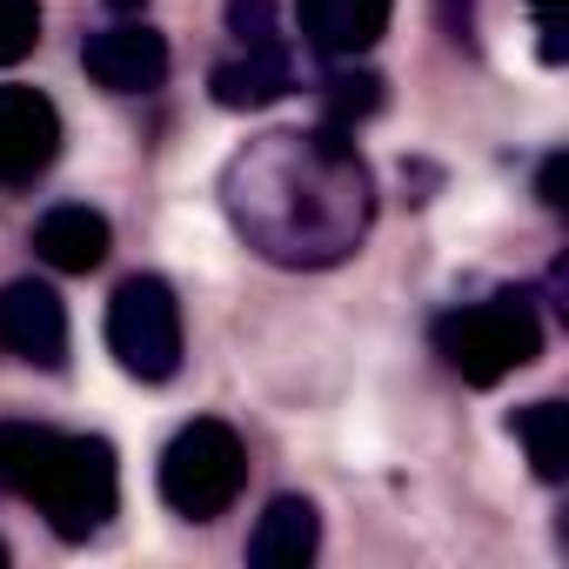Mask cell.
<instances>
[{
  "label": "cell",
  "mask_w": 569,
  "mask_h": 569,
  "mask_svg": "<svg viewBox=\"0 0 569 569\" xmlns=\"http://www.w3.org/2000/svg\"><path fill=\"white\" fill-rule=\"evenodd\" d=\"M228 221L289 268L342 261L369 221V174L336 134H268L221 174Z\"/></svg>",
  "instance_id": "obj_1"
},
{
  "label": "cell",
  "mask_w": 569,
  "mask_h": 569,
  "mask_svg": "<svg viewBox=\"0 0 569 569\" xmlns=\"http://www.w3.org/2000/svg\"><path fill=\"white\" fill-rule=\"evenodd\" d=\"M0 489L41 502L54 536L88 542L121 502V469L101 436H61L48 422H0Z\"/></svg>",
  "instance_id": "obj_2"
},
{
  "label": "cell",
  "mask_w": 569,
  "mask_h": 569,
  "mask_svg": "<svg viewBox=\"0 0 569 569\" xmlns=\"http://www.w3.org/2000/svg\"><path fill=\"white\" fill-rule=\"evenodd\" d=\"M436 356L462 382L489 389V382H502V376H516V369H529L542 356V322H536V309L522 296H496V302H476V309H449L436 322Z\"/></svg>",
  "instance_id": "obj_3"
},
{
  "label": "cell",
  "mask_w": 569,
  "mask_h": 569,
  "mask_svg": "<svg viewBox=\"0 0 569 569\" xmlns=\"http://www.w3.org/2000/svg\"><path fill=\"white\" fill-rule=\"evenodd\" d=\"M248 482V456H241V436L214 416L174 429V442L161 449V502L188 522H208L221 516Z\"/></svg>",
  "instance_id": "obj_4"
},
{
  "label": "cell",
  "mask_w": 569,
  "mask_h": 569,
  "mask_svg": "<svg viewBox=\"0 0 569 569\" xmlns=\"http://www.w3.org/2000/svg\"><path fill=\"white\" fill-rule=\"evenodd\" d=\"M108 349L128 376L168 382L181 369V309L161 274H128L108 302Z\"/></svg>",
  "instance_id": "obj_5"
},
{
  "label": "cell",
  "mask_w": 569,
  "mask_h": 569,
  "mask_svg": "<svg viewBox=\"0 0 569 569\" xmlns=\"http://www.w3.org/2000/svg\"><path fill=\"white\" fill-rule=\"evenodd\" d=\"M61 154V108L41 88H0V188H28Z\"/></svg>",
  "instance_id": "obj_6"
},
{
  "label": "cell",
  "mask_w": 569,
  "mask_h": 569,
  "mask_svg": "<svg viewBox=\"0 0 569 569\" xmlns=\"http://www.w3.org/2000/svg\"><path fill=\"white\" fill-rule=\"evenodd\" d=\"M0 342L34 369H61L68 362V309L48 281H14L0 296Z\"/></svg>",
  "instance_id": "obj_7"
},
{
  "label": "cell",
  "mask_w": 569,
  "mask_h": 569,
  "mask_svg": "<svg viewBox=\"0 0 569 569\" xmlns=\"http://www.w3.org/2000/svg\"><path fill=\"white\" fill-rule=\"evenodd\" d=\"M81 68L108 94H154L168 81V41L154 28H108V34H88Z\"/></svg>",
  "instance_id": "obj_8"
},
{
  "label": "cell",
  "mask_w": 569,
  "mask_h": 569,
  "mask_svg": "<svg viewBox=\"0 0 569 569\" xmlns=\"http://www.w3.org/2000/svg\"><path fill=\"white\" fill-rule=\"evenodd\" d=\"M296 14H302V34L316 54L329 61H356L382 41L389 28V0H296Z\"/></svg>",
  "instance_id": "obj_9"
},
{
  "label": "cell",
  "mask_w": 569,
  "mask_h": 569,
  "mask_svg": "<svg viewBox=\"0 0 569 569\" xmlns=\"http://www.w3.org/2000/svg\"><path fill=\"white\" fill-rule=\"evenodd\" d=\"M108 248H114L108 214L74 208V201H68V208H48L41 228H34V254H41L48 268H61V274H88V268H101Z\"/></svg>",
  "instance_id": "obj_10"
},
{
  "label": "cell",
  "mask_w": 569,
  "mask_h": 569,
  "mask_svg": "<svg viewBox=\"0 0 569 569\" xmlns=\"http://www.w3.org/2000/svg\"><path fill=\"white\" fill-rule=\"evenodd\" d=\"M322 542V522H316V502L309 496H274L268 516L254 522V542H248V562L254 569H302Z\"/></svg>",
  "instance_id": "obj_11"
},
{
  "label": "cell",
  "mask_w": 569,
  "mask_h": 569,
  "mask_svg": "<svg viewBox=\"0 0 569 569\" xmlns=\"http://www.w3.org/2000/svg\"><path fill=\"white\" fill-rule=\"evenodd\" d=\"M214 101L234 108V114H254V108H274L281 94H289V61H281V48H241L234 61L214 68Z\"/></svg>",
  "instance_id": "obj_12"
},
{
  "label": "cell",
  "mask_w": 569,
  "mask_h": 569,
  "mask_svg": "<svg viewBox=\"0 0 569 569\" xmlns=\"http://www.w3.org/2000/svg\"><path fill=\"white\" fill-rule=\"evenodd\" d=\"M516 442L529 449V469L542 476V482H562L569 476V409L562 402H529V409H516Z\"/></svg>",
  "instance_id": "obj_13"
},
{
  "label": "cell",
  "mask_w": 569,
  "mask_h": 569,
  "mask_svg": "<svg viewBox=\"0 0 569 569\" xmlns=\"http://www.w3.org/2000/svg\"><path fill=\"white\" fill-rule=\"evenodd\" d=\"M41 41V8L34 0H0V68H14Z\"/></svg>",
  "instance_id": "obj_14"
},
{
  "label": "cell",
  "mask_w": 569,
  "mask_h": 569,
  "mask_svg": "<svg viewBox=\"0 0 569 569\" xmlns=\"http://www.w3.org/2000/svg\"><path fill=\"white\" fill-rule=\"evenodd\" d=\"M382 108V81L376 74H336L329 81V121H362Z\"/></svg>",
  "instance_id": "obj_15"
},
{
  "label": "cell",
  "mask_w": 569,
  "mask_h": 569,
  "mask_svg": "<svg viewBox=\"0 0 569 569\" xmlns=\"http://www.w3.org/2000/svg\"><path fill=\"white\" fill-rule=\"evenodd\" d=\"M228 28L241 48H281L274 41V8L268 0H228Z\"/></svg>",
  "instance_id": "obj_16"
},
{
  "label": "cell",
  "mask_w": 569,
  "mask_h": 569,
  "mask_svg": "<svg viewBox=\"0 0 569 569\" xmlns=\"http://www.w3.org/2000/svg\"><path fill=\"white\" fill-rule=\"evenodd\" d=\"M529 8H536V34H542V61L556 68L569 48H562V0H529Z\"/></svg>",
  "instance_id": "obj_17"
},
{
  "label": "cell",
  "mask_w": 569,
  "mask_h": 569,
  "mask_svg": "<svg viewBox=\"0 0 569 569\" xmlns=\"http://www.w3.org/2000/svg\"><path fill=\"white\" fill-rule=\"evenodd\" d=\"M562 181H569V161H562V154H549V161H542V201H549V208H562V201H569V194H562Z\"/></svg>",
  "instance_id": "obj_18"
},
{
  "label": "cell",
  "mask_w": 569,
  "mask_h": 569,
  "mask_svg": "<svg viewBox=\"0 0 569 569\" xmlns=\"http://www.w3.org/2000/svg\"><path fill=\"white\" fill-rule=\"evenodd\" d=\"M108 8H114V14H141V8H148V0H108Z\"/></svg>",
  "instance_id": "obj_19"
},
{
  "label": "cell",
  "mask_w": 569,
  "mask_h": 569,
  "mask_svg": "<svg viewBox=\"0 0 569 569\" xmlns=\"http://www.w3.org/2000/svg\"><path fill=\"white\" fill-rule=\"evenodd\" d=\"M0 569H8V542H0Z\"/></svg>",
  "instance_id": "obj_20"
}]
</instances>
